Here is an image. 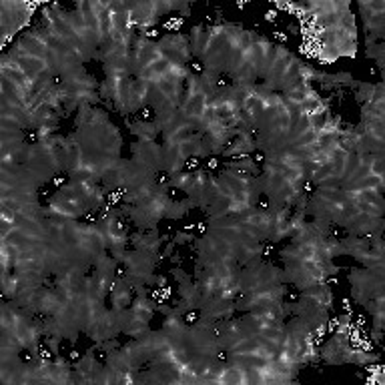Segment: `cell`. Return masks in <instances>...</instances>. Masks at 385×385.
Returning <instances> with one entry per match:
<instances>
[{
    "label": "cell",
    "instance_id": "1",
    "mask_svg": "<svg viewBox=\"0 0 385 385\" xmlns=\"http://www.w3.org/2000/svg\"><path fill=\"white\" fill-rule=\"evenodd\" d=\"M275 16H277V12H275V10H269V12H265V20H267V22H273V20H275Z\"/></svg>",
    "mask_w": 385,
    "mask_h": 385
}]
</instances>
